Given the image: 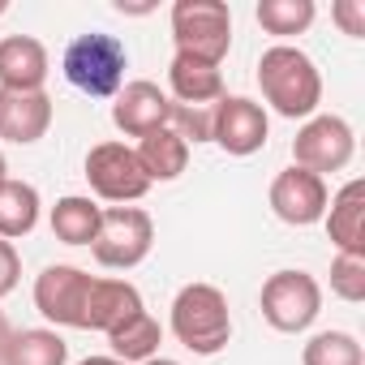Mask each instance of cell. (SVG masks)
<instances>
[{
    "mask_svg": "<svg viewBox=\"0 0 365 365\" xmlns=\"http://www.w3.org/2000/svg\"><path fill=\"white\" fill-rule=\"evenodd\" d=\"M258 86H262V99L288 120H309L322 103V73L292 43H275V48L262 52Z\"/></svg>",
    "mask_w": 365,
    "mask_h": 365,
    "instance_id": "cell-1",
    "label": "cell"
},
{
    "mask_svg": "<svg viewBox=\"0 0 365 365\" xmlns=\"http://www.w3.org/2000/svg\"><path fill=\"white\" fill-rule=\"evenodd\" d=\"M172 335L194 356H215L232 339L228 297L215 284H185L172 301Z\"/></svg>",
    "mask_w": 365,
    "mask_h": 365,
    "instance_id": "cell-2",
    "label": "cell"
},
{
    "mask_svg": "<svg viewBox=\"0 0 365 365\" xmlns=\"http://www.w3.org/2000/svg\"><path fill=\"white\" fill-rule=\"evenodd\" d=\"M65 78L73 91L91 95V99H112L120 86H125V69H129V52L116 35H103V31H86L78 35L69 48H65V61H61Z\"/></svg>",
    "mask_w": 365,
    "mask_h": 365,
    "instance_id": "cell-3",
    "label": "cell"
},
{
    "mask_svg": "<svg viewBox=\"0 0 365 365\" xmlns=\"http://www.w3.org/2000/svg\"><path fill=\"white\" fill-rule=\"evenodd\" d=\"M172 43L180 56L220 65L232 48V9L224 0H176L172 5Z\"/></svg>",
    "mask_w": 365,
    "mask_h": 365,
    "instance_id": "cell-4",
    "label": "cell"
},
{
    "mask_svg": "<svg viewBox=\"0 0 365 365\" xmlns=\"http://www.w3.org/2000/svg\"><path fill=\"white\" fill-rule=\"evenodd\" d=\"M155 245V220L142 207H108L99 215V232L91 241V254L108 271H133Z\"/></svg>",
    "mask_w": 365,
    "mask_h": 365,
    "instance_id": "cell-5",
    "label": "cell"
},
{
    "mask_svg": "<svg viewBox=\"0 0 365 365\" xmlns=\"http://www.w3.org/2000/svg\"><path fill=\"white\" fill-rule=\"evenodd\" d=\"M262 318L284 331V335H301L314 327V318L322 314V288L309 271H275L262 284Z\"/></svg>",
    "mask_w": 365,
    "mask_h": 365,
    "instance_id": "cell-6",
    "label": "cell"
},
{
    "mask_svg": "<svg viewBox=\"0 0 365 365\" xmlns=\"http://www.w3.org/2000/svg\"><path fill=\"white\" fill-rule=\"evenodd\" d=\"M356 155V133L344 116H309L297 138H292V163L314 172V176H327V172H339L348 168Z\"/></svg>",
    "mask_w": 365,
    "mask_h": 365,
    "instance_id": "cell-7",
    "label": "cell"
},
{
    "mask_svg": "<svg viewBox=\"0 0 365 365\" xmlns=\"http://www.w3.org/2000/svg\"><path fill=\"white\" fill-rule=\"evenodd\" d=\"M86 180H91V190L103 198V202H138L146 190H150V180L133 155V146L125 142H99L91 146L86 155Z\"/></svg>",
    "mask_w": 365,
    "mask_h": 365,
    "instance_id": "cell-8",
    "label": "cell"
},
{
    "mask_svg": "<svg viewBox=\"0 0 365 365\" xmlns=\"http://www.w3.org/2000/svg\"><path fill=\"white\" fill-rule=\"evenodd\" d=\"M91 279H95V275H86L82 267H69V262L43 267L39 279H35V309H39L52 327H73V331H82Z\"/></svg>",
    "mask_w": 365,
    "mask_h": 365,
    "instance_id": "cell-9",
    "label": "cell"
},
{
    "mask_svg": "<svg viewBox=\"0 0 365 365\" xmlns=\"http://www.w3.org/2000/svg\"><path fill=\"white\" fill-rule=\"evenodd\" d=\"M267 133H271V120H267V108L245 99V95H224L215 103V125H211V142L224 150V155H254L267 146Z\"/></svg>",
    "mask_w": 365,
    "mask_h": 365,
    "instance_id": "cell-10",
    "label": "cell"
},
{
    "mask_svg": "<svg viewBox=\"0 0 365 365\" xmlns=\"http://www.w3.org/2000/svg\"><path fill=\"white\" fill-rule=\"evenodd\" d=\"M327 202H331L327 180L314 176V172H305V168H297V163L284 168V172L271 180V211H275L284 224H292V228L318 224V220L327 215Z\"/></svg>",
    "mask_w": 365,
    "mask_h": 365,
    "instance_id": "cell-11",
    "label": "cell"
},
{
    "mask_svg": "<svg viewBox=\"0 0 365 365\" xmlns=\"http://www.w3.org/2000/svg\"><path fill=\"white\" fill-rule=\"evenodd\" d=\"M112 99H116V103H112V120H116V129L129 133V138H146L150 129H163V125H168L172 99H168L155 82H146V78L125 82Z\"/></svg>",
    "mask_w": 365,
    "mask_h": 365,
    "instance_id": "cell-12",
    "label": "cell"
},
{
    "mask_svg": "<svg viewBox=\"0 0 365 365\" xmlns=\"http://www.w3.org/2000/svg\"><path fill=\"white\" fill-rule=\"evenodd\" d=\"M52 129V95L48 91H0V138L14 146H31Z\"/></svg>",
    "mask_w": 365,
    "mask_h": 365,
    "instance_id": "cell-13",
    "label": "cell"
},
{
    "mask_svg": "<svg viewBox=\"0 0 365 365\" xmlns=\"http://www.w3.org/2000/svg\"><path fill=\"white\" fill-rule=\"evenodd\" d=\"M48 69V48L35 35L0 39V91H43Z\"/></svg>",
    "mask_w": 365,
    "mask_h": 365,
    "instance_id": "cell-14",
    "label": "cell"
},
{
    "mask_svg": "<svg viewBox=\"0 0 365 365\" xmlns=\"http://www.w3.org/2000/svg\"><path fill=\"white\" fill-rule=\"evenodd\" d=\"M327 232L331 245L348 258H365V180H348V185L327 202Z\"/></svg>",
    "mask_w": 365,
    "mask_h": 365,
    "instance_id": "cell-15",
    "label": "cell"
},
{
    "mask_svg": "<svg viewBox=\"0 0 365 365\" xmlns=\"http://www.w3.org/2000/svg\"><path fill=\"white\" fill-rule=\"evenodd\" d=\"M142 309V292L125 279H91V297H86V322L82 331H112L125 318H133Z\"/></svg>",
    "mask_w": 365,
    "mask_h": 365,
    "instance_id": "cell-16",
    "label": "cell"
},
{
    "mask_svg": "<svg viewBox=\"0 0 365 365\" xmlns=\"http://www.w3.org/2000/svg\"><path fill=\"white\" fill-rule=\"evenodd\" d=\"M168 86H172L176 103H190V108H211V103L224 99V73H220V65L180 56V52L168 65Z\"/></svg>",
    "mask_w": 365,
    "mask_h": 365,
    "instance_id": "cell-17",
    "label": "cell"
},
{
    "mask_svg": "<svg viewBox=\"0 0 365 365\" xmlns=\"http://www.w3.org/2000/svg\"><path fill=\"white\" fill-rule=\"evenodd\" d=\"M133 155H138V163H142V172H146L150 185H155V180H176L180 172H185V163H190V146L180 142L168 125L163 129H150L146 138H138Z\"/></svg>",
    "mask_w": 365,
    "mask_h": 365,
    "instance_id": "cell-18",
    "label": "cell"
},
{
    "mask_svg": "<svg viewBox=\"0 0 365 365\" xmlns=\"http://www.w3.org/2000/svg\"><path fill=\"white\" fill-rule=\"evenodd\" d=\"M39 190L31 180H5L0 185V241H18V237H31L35 224H39Z\"/></svg>",
    "mask_w": 365,
    "mask_h": 365,
    "instance_id": "cell-19",
    "label": "cell"
},
{
    "mask_svg": "<svg viewBox=\"0 0 365 365\" xmlns=\"http://www.w3.org/2000/svg\"><path fill=\"white\" fill-rule=\"evenodd\" d=\"M108 344H112V356H116V361H125V365H142V361L159 356L163 331H159V322H155L146 309H138L133 318H125L120 327L108 331Z\"/></svg>",
    "mask_w": 365,
    "mask_h": 365,
    "instance_id": "cell-20",
    "label": "cell"
},
{
    "mask_svg": "<svg viewBox=\"0 0 365 365\" xmlns=\"http://www.w3.org/2000/svg\"><path fill=\"white\" fill-rule=\"evenodd\" d=\"M65 361H69V344L48 327L14 331L5 356H0V365H65Z\"/></svg>",
    "mask_w": 365,
    "mask_h": 365,
    "instance_id": "cell-21",
    "label": "cell"
},
{
    "mask_svg": "<svg viewBox=\"0 0 365 365\" xmlns=\"http://www.w3.org/2000/svg\"><path fill=\"white\" fill-rule=\"evenodd\" d=\"M99 215H103V207H95L82 194H69L52 207V232L65 245H91L99 232Z\"/></svg>",
    "mask_w": 365,
    "mask_h": 365,
    "instance_id": "cell-22",
    "label": "cell"
},
{
    "mask_svg": "<svg viewBox=\"0 0 365 365\" xmlns=\"http://www.w3.org/2000/svg\"><path fill=\"white\" fill-rule=\"evenodd\" d=\"M254 18H258V26L267 35L288 39V35H305L314 26L318 9H314V0H262L254 9Z\"/></svg>",
    "mask_w": 365,
    "mask_h": 365,
    "instance_id": "cell-23",
    "label": "cell"
},
{
    "mask_svg": "<svg viewBox=\"0 0 365 365\" xmlns=\"http://www.w3.org/2000/svg\"><path fill=\"white\" fill-rule=\"evenodd\" d=\"M301 365H365V348L348 331H318L301 348Z\"/></svg>",
    "mask_w": 365,
    "mask_h": 365,
    "instance_id": "cell-24",
    "label": "cell"
},
{
    "mask_svg": "<svg viewBox=\"0 0 365 365\" xmlns=\"http://www.w3.org/2000/svg\"><path fill=\"white\" fill-rule=\"evenodd\" d=\"M211 125H215V103L211 108H190V103H172L168 112V129L185 142V146H198V142H211Z\"/></svg>",
    "mask_w": 365,
    "mask_h": 365,
    "instance_id": "cell-25",
    "label": "cell"
},
{
    "mask_svg": "<svg viewBox=\"0 0 365 365\" xmlns=\"http://www.w3.org/2000/svg\"><path fill=\"white\" fill-rule=\"evenodd\" d=\"M331 292L348 305H361L365 301V258H348V254H335L331 262Z\"/></svg>",
    "mask_w": 365,
    "mask_h": 365,
    "instance_id": "cell-26",
    "label": "cell"
},
{
    "mask_svg": "<svg viewBox=\"0 0 365 365\" xmlns=\"http://www.w3.org/2000/svg\"><path fill=\"white\" fill-rule=\"evenodd\" d=\"M18 275H22V258H18L14 241H0V297H9L18 288Z\"/></svg>",
    "mask_w": 365,
    "mask_h": 365,
    "instance_id": "cell-27",
    "label": "cell"
},
{
    "mask_svg": "<svg viewBox=\"0 0 365 365\" xmlns=\"http://www.w3.org/2000/svg\"><path fill=\"white\" fill-rule=\"evenodd\" d=\"M331 18L344 26V35H352V39L365 35V5H361V0H344V5H335Z\"/></svg>",
    "mask_w": 365,
    "mask_h": 365,
    "instance_id": "cell-28",
    "label": "cell"
},
{
    "mask_svg": "<svg viewBox=\"0 0 365 365\" xmlns=\"http://www.w3.org/2000/svg\"><path fill=\"white\" fill-rule=\"evenodd\" d=\"M9 335H14V331H9V322H5V314H0V356H5V348H9Z\"/></svg>",
    "mask_w": 365,
    "mask_h": 365,
    "instance_id": "cell-29",
    "label": "cell"
},
{
    "mask_svg": "<svg viewBox=\"0 0 365 365\" xmlns=\"http://www.w3.org/2000/svg\"><path fill=\"white\" fill-rule=\"evenodd\" d=\"M78 365H125V361H116V356H86V361H78Z\"/></svg>",
    "mask_w": 365,
    "mask_h": 365,
    "instance_id": "cell-30",
    "label": "cell"
},
{
    "mask_svg": "<svg viewBox=\"0 0 365 365\" xmlns=\"http://www.w3.org/2000/svg\"><path fill=\"white\" fill-rule=\"evenodd\" d=\"M142 365H180V361H172V356H150V361H142Z\"/></svg>",
    "mask_w": 365,
    "mask_h": 365,
    "instance_id": "cell-31",
    "label": "cell"
},
{
    "mask_svg": "<svg viewBox=\"0 0 365 365\" xmlns=\"http://www.w3.org/2000/svg\"><path fill=\"white\" fill-rule=\"evenodd\" d=\"M9 180V163H5V150H0V185Z\"/></svg>",
    "mask_w": 365,
    "mask_h": 365,
    "instance_id": "cell-32",
    "label": "cell"
}]
</instances>
